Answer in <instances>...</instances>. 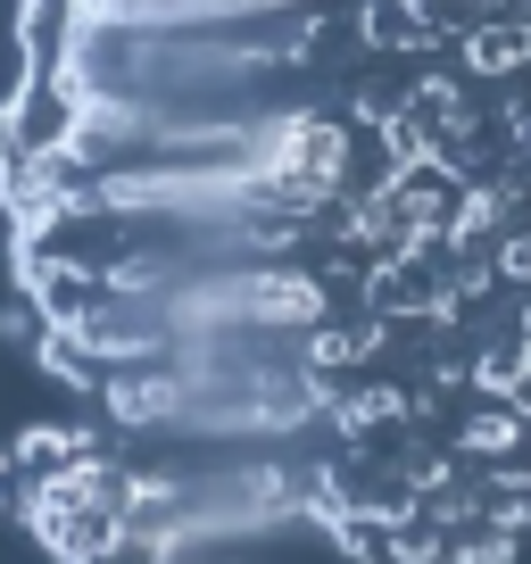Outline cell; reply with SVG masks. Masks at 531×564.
Returning a JSON list of instances; mask_svg holds the SVG:
<instances>
[{
    "label": "cell",
    "mask_w": 531,
    "mask_h": 564,
    "mask_svg": "<svg viewBox=\"0 0 531 564\" xmlns=\"http://www.w3.org/2000/svg\"><path fill=\"white\" fill-rule=\"evenodd\" d=\"M9 324L216 540L457 481L531 382V0H18Z\"/></svg>",
    "instance_id": "6da1fadb"
}]
</instances>
